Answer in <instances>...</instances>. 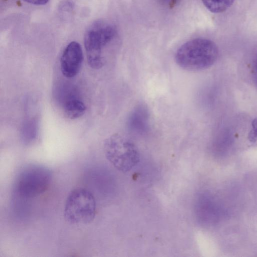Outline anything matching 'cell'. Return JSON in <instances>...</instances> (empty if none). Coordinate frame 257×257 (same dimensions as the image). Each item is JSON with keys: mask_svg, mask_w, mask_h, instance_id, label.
<instances>
[{"mask_svg": "<svg viewBox=\"0 0 257 257\" xmlns=\"http://www.w3.org/2000/svg\"><path fill=\"white\" fill-rule=\"evenodd\" d=\"M218 50L216 44L205 38H195L182 44L177 50L175 60L182 69L196 71L207 69L216 62Z\"/></svg>", "mask_w": 257, "mask_h": 257, "instance_id": "6da1fadb", "label": "cell"}, {"mask_svg": "<svg viewBox=\"0 0 257 257\" xmlns=\"http://www.w3.org/2000/svg\"><path fill=\"white\" fill-rule=\"evenodd\" d=\"M117 36L115 26L107 21H96L87 29L84 44L87 62L91 68L98 69L103 66V51L116 40Z\"/></svg>", "mask_w": 257, "mask_h": 257, "instance_id": "7a4b0ae2", "label": "cell"}, {"mask_svg": "<svg viewBox=\"0 0 257 257\" xmlns=\"http://www.w3.org/2000/svg\"><path fill=\"white\" fill-rule=\"evenodd\" d=\"M103 150L107 160L123 172L131 170L140 160V152L136 145L129 138L118 133L106 139Z\"/></svg>", "mask_w": 257, "mask_h": 257, "instance_id": "3957f363", "label": "cell"}, {"mask_svg": "<svg viewBox=\"0 0 257 257\" xmlns=\"http://www.w3.org/2000/svg\"><path fill=\"white\" fill-rule=\"evenodd\" d=\"M52 178V172L47 167L39 164H29L25 166L19 173L15 189L21 197L33 198L48 189Z\"/></svg>", "mask_w": 257, "mask_h": 257, "instance_id": "277c9868", "label": "cell"}, {"mask_svg": "<svg viewBox=\"0 0 257 257\" xmlns=\"http://www.w3.org/2000/svg\"><path fill=\"white\" fill-rule=\"evenodd\" d=\"M64 216L73 224H86L92 222L96 214V201L89 190L77 187L69 193L65 204Z\"/></svg>", "mask_w": 257, "mask_h": 257, "instance_id": "5b68a950", "label": "cell"}, {"mask_svg": "<svg viewBox=\"0 0 257 257\" xmlns=\"http://www.w3.org/2000/svg\"><path fill=\"white\" fill-rule=\"evenodd\" d=\"M83 60L81 45L76 41L69 43L64 49L60 60L61 70L67 78L75 76L79 72Z\"/></svg>", "mask_w": 257, "mask_h": 257, "instance_id": "8992f818", "label": "cell"}, {"mask_svg": "<svg viewBox=\"0 0 257 257\" xmlns=\"http://www.w3.org/2000/svg\"><path fill=\"white\" fill-rule=\"evenodd\" d=\"M149 112L143 104L138 105L132 111L127 120L129 129L133 133L144 134L149 128Z\"/></svg>", "mask_w": 257, "mask_h": 257, "instance_id": "52a82bcc", "label": "cell"}, {"mask_svg": "<svg viewBox=\"0 0 257 257\" xmlns=\"http://www.w3.org/2000/svg\"><path fill=\"white\" fill-rule=\"evenodd\" d=\"M86 106L82 101L77 99L67 100L63 106V111L65 116L73 119L79 118L84 114Z\"/></svg>", "mask_w": 257, "mask_h": 257, "instance_id": "ba28073f", "label": "cell"}, {"mask_svg": "<svg viewBox=\"0 0 257 257\" xmlns=\"http://www.w3.org/2000/svg\"><path fill=\"white\" fill-rule=\"evenodd\" d=\"M204 6L213 13H222L227 10L234 0H202Z\"/></svg>", "mask_w": 257, "mask_h": 257, "instance_id": "9c48e42d", "label": "cell"}, {"mask_svg": "<svg viewBox=\"0 0 257 257\" xmlns=\"http://www.w3.org/2000/svg\"><path fill=\"white\" fill-rule=\"evenodd\" d=\"M248 139L250 143L257 146V117L255 118L251 122Z\"/></svg>", "mask_w": 257, "mask_h": 257, "instance_id": "30bf717a", "label": "cell"}, {"mask_svg": "<svg viewBox=\"0 0 257 257\" xmlns=\"http://www.w3.org/2000/svg\"><path fill=\"white\" fill-rule=\"evenodd\" d=\"M252 77L253 83L257 87V57L254 59L252 66Z\"/></svg>", "mask_w": 257, "mask_h": 257, "instance_id": "8fae6325", "label": "cell"}, {"mask_svg": "<svg viewBox=\"0 0 257 257\" xmlns=\"http://www.w3.org/2000/svg\"><path fill=\"white\" fill-rule=\"evenodd\" d=\"M28 3L35 5H44L46 4L49 0H23Z\"/></svg>", "mask_w": 257, "mask_h": 257, "instance_id": "7c38bea8", "label": "cell"}, {"mask_svg": "<svg viewBox=\"0 0 257 257\" xmlns=\"http://www.w3.org/2000/svg\"><path fill=\"white\" fill-rule=\"evenodd\" d=\"M163 4L170 7L174 6L179 0H159Z\"/></svg>", "mask_w": 257, "mask_h": 257, "instance_id": "4fadbf2b", "label": "cell"}]
</instances>
